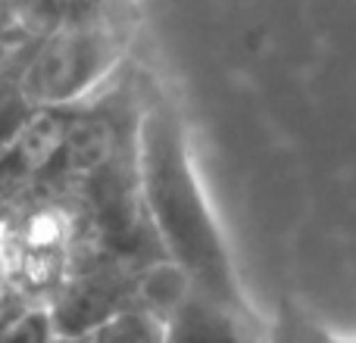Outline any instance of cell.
I'll use <instances>...</instances> for the list:
<instances>
[{
  "mask_svg": "<svg viewBox=\"0 0 356 343\" xmlns=\"http://www.w3.org/2000/svg\"><path fill=\"white\" fill-rule=\"evenodd\" d=\"M166 343H269V331L259 315L238 312L194 287L166 319Z\"/></svg>",
  "mask_w": 356,
  "mask_h": 343,
  "instance_id": "cell-5",
  "label": "cell"
},
{
  "mask_svg": "<svg viewBox=\"0 0 356 343\" xmlns=\"http://www.w3.org/2000/svg\"><path fill=\"white\" fill-rule=\"evenodd\" d=\"M88 343H166V325L144 309H125L88 334Z\"/></svg>",
  "mask_w": 356,
  "mask_h": 343,
  "instance_id": "cell-8",
  "label": "cell"
},
{
  "mask_svg": "<svg viewBox=\"0 0 356 343\" xmlns=\"http://www.w3.org/2000/svg\"><path fill=\"white\" fill-rule=\"evenodd\" d=\"M141 19H100L63 25L47 35L22 69L31 110H69L106 87L125 66Z\"/></svg>",
  "mask_w": 356,
  "mask_h": 343,
  "instance_id": "cell-2",
  "label": "cell"
},
{
  "mask_svg": "<svg viewBox=\"0 0 356 343\" xmlns=\"http://www.w3.org/2000/svg\"><path fill=\"white\" fill-rule=\"evenodd\" d=\"M0 340L3 343H54L56 328L50 306H25L19 312L0 319Z\"/></svg>",
  "mask_w": 356,
  "mask_h": 343,
  "instance_id": "cell-9",
  "label": "cell"
},
{
  "mask_svg": "<svg viewBox=\"0 0 356 343\" xmlns=\"http://www.w3.org/2000/svg\"><path fill=\"white\" fill-rule=\"evenodd\" d=\"M54 343H88V337H56Z\"/></svg>",
  "mask_w": 356,
  "mask_h": 343,
  "instance_id": "cell-11",
  "label": "cell"
},
{
  "mask_svg": "<svg viewBox=\"0 0 356 343\" xmlns=\"http://www.w3.org/2000/svg\"><path fill=\"white\" fill-rule=\"evenodd\" d=\"M72 106L69 110H38L22 135L0 150V203L13 200L38 181L56 160L66 137Z\"/></svg>",
  "mask_w": 356,
  "mask_h": 343,
  "instance_id": "cell-4",
  "label": "cell"
},
{
  "mask_svg": "<svg viewBox=\"0 0 356 343\" xmlns=\"http://www.w3.org/2000/svg\"><path fill=\"white\" fill-rule=\"evenodd\" d=\"M0 343H3V340H0Z\"/></svg>",
  "mask_w": 356,
  "mask_h": 343,
  "instance_id": "cell-13",
  "label": "cell"
},
{
  "mask_svg": "<svg viewBox=\"0 0 356 343\" xmlns=\"http://www.w3.org/2000/svg\"><path fill=\"white\" fill-rule=\"evenodd\" d=\"M16 10V0H0V12H13Z\"/></svg>",
  "mask_w": 356,
  "mask_h": 343,
  "instance_id": "cell-10",
  "label": "cell"
},
{
  "mask_svg": "<svg viewBox=\"0 0 356 343\" xmlns=\"http://www.w3.org/2000/svg\"><path fill=\"white\" fill-rule=\"evenodd\" d=\"M147 262L106 250H79L63 287L50 300L56 337H88L104 321L135 309L138 275Z\"/></svg>",
  "mask_w": 356,
  "mask_h": 343,
  "instance_id": "cell-3",
  "label": "cell"
},
{
  "mask_svg": "<svg viewBox=\"0 0 356 343\" xmlns=\"http://www.w3.org/2000/svg\"><path fill=\"white\" fill-rule=\"evenodd\" d=\"M100 19H141L138 0H16V22L31 44H41L63 25Z\"/></svg>",
  "mask_w": 356,
  "mask_h": 343,
  "instance_id": "cell-6",
  "label": "cell"
},
{
  "mask_svg": "<svg viewBox=\"0 0 356 343\" xmlns=\"http://www.w3.org/2000/svg\"><path fill=\"white\" fill-rule=\"evenodd\" d=\"M0 209H3V203H0Z\"/></svg>",
  "mask_w": 356,
  "mask_h": 343,
  "instance_id": "cell-12",
  "label": "cell"
},
{
  "mask_svg": "<svg viewBox=\"0 0 356 343\" xmlns=\"http://www.w3.org/2000/svg\"><path fill=\"white\" fill-rule=\"evenodd\" d=\"M22 69L25 62H0V150L10 147L38 112L22 94Z\"/></svg>",
  "mask_w": 356,
  "mask_h": 343,
  "instance_id": "cell-7",
  "label": "cell"
},
{
  "mask_svg": "<svg viewBox=\"0 0 356 343\" xmlns=\"http://www.w3.org/2000/svg\"><path fill=\"white\" fill-rule=\"evenodd\" d=\"M138 175L166 259H172L200 294L238 312L259 315L241 284L219 219L203 194L181 116L172 100L154 91V85H147L138 116Z\"/></svg>",
  "mask_w": 356,
  "mask_h": 343,
  "instance_id": "cell-1",
  "label": "cell"
}]
</instances>
